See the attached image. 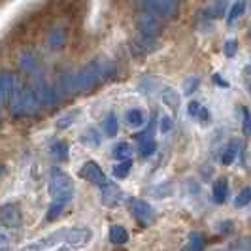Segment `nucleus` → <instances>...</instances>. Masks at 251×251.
Listing matches in <instances>:
<instances>
[{"mask_svg": "<svg viewBox=\"0 0 251 251\" xmlns=\"http://www.w3.org/2000/svg\"><path fill=\"white\" fill-rule=\"evenodd\" d=\"M0 251H12V250H8V248H0Z\"/></svg>", "mask_w": 251, "mask_h": 251, "instance_id": "obj_40", "label": "nucleus"}, {"mask_svg": "<svg viewBox=\"0 0 251 251\" xmlns=\"http://www.w3.org/2000/svg\"><path fill=\"white\" fill-rule=\"evenodd\" d=\"M66 228H59V230H55L48 236L32 242V244H26L21 251H53L61 246H66Z\"/></svg>", "mask_w": 251, "mask_h": 251, "instance_id": "obj_5", "label": "nucleus"}, {"mask_svg": "<svg viewBox=\"0 0 251 251\" xmlns=\"http://www.w3.org/2000/svg\"><path fill=\"white\" fill-rule=\"evenodd\" d=\"M204 250V238L199 232H195L189 240V251H202Z\"/></svg>", "mask_w": 251, "mask_h": 251, "instance_id": "obj_27", "label": "nucleus"}, {"mask_svg": "<svg viewBox=\"0 0 251 251\" xmlns=\"http://www.w3.org/2000/svg\"><path fill=\"white\" fill-rule=\"evenodd\" d=\"M136 28L140 34L150 38H157L164 28V23L161 17L153 15V13H140L136 19Z\"/></svg>", "mask_w": 251, "mask_h": 251, "instance_id": "obj_6", "label": "nucleus"}, {"mask_svg": "<svg viewBox=\"0 0 251 251\" xmlns=\"http://www.w3.org/2000/svg\"><path fill=\"white\" fill-rule=\"evenodd\" d=\"M199 83H201V79L199 77H187L185 79V83H183V91H185V95H193L197 87H199Z\"/></svg>", "mask_w": 251, "mask_h": 251, "instance_id": "obj_31", "label": "nucleus"}, {"mask_svg": "<svg viewBox=\"0 0 251 251\" xmlns=\"http://www.w3.org/2000/svg\"><path fill=\"white\" fill-rule=\"evenodd\" d=\"M115 74V64L110 61H93L72 75V93H83L93 89L99 81Z\"/></svg>", "mask_w": 251, "mask_h": 251, "instance_id": "obj_1", "label": "nucleus"}, {"mask_svg": "<svg viewBox=\"0 0 251 251\" xmlns=\"http://www.w3.org/2000/svg\"><path fill=\"white\" fill-rule=\"evenodd\" d=\"M199 117H201V121H208V119H210V112H208V108H204V106H202Z\"/></svg>", "mask_w": 251, "mask_h": 251, "instance_id": "obj_35", "label": "nucleus"}, {"mask_svg": "<svg viewBox=\"0 0 251 251\" xmlns=\"http://www.w3.org/2000/svg\"><path fill=\"white\" fill-rule=\"evenodd\" d=\"M130 155H132V148L126 144V142H121V144H117L115 148H113V157L117 159V161H130Z\"/></svg>", "mask_w": 251, "mask_h": 251, "instance_id": "obj_21", "label": "nucleus"}, {"mask_svg": "<svg viewBox=\"0 0 251 251\" xmlns=\"http://www.w3.org/2000/svg\"><path fill=\"white\" fill-rule=\"evenodd\" d=\"M202 110V106L199 104L197 100H193V102H189V106H187V113L191 115V117H199V113H201Z\"/></svg>", "mask_w": 251, "mask_h": 251, "instance_id": "obj_33", "label": "nucleus"}, {"mask_svg": "<svg viewBox=\"0 0 251 251\" xmlns=\"http://www.w3.org/2000/svg\"><path fill=\"white\" fill-rule=\"evenodd\" d=\"M250 202H251V187L242 189L238 193V197L234 199V204H236V206H246V204H250Z\"/></svg>", "mask_w": 251, "mask_h": 251, "instance_id": "obj_29", "label": "nucleus"}, {"mask_svg": "<svg viewBox=\"0 0 251 251\" xmlns=\"http://www.w3.org/2000/svg\"><path fill=\"white\" fill-rule=\"evenodd\" d=\"M121 201V189L115 183H106L102 187V202L104 206H117Z\"/></svg>", "mask_w": 251, "mask_h": 251, "instance_id": "obj_13", "label": "nucleus"}, {"mask_svg": "<svg viewBox=\"0 0 251 251\" xmlns=\"http://www.w3.org/2000/svg\"><path fill=\"white\" fill-rule=\"evenodd\" d=\"M6 244H8V236L4 232H0V248H4Z\"/></svg>", "mask_w": 251, "mask_h": 251, "instance_id": "obj_37", "label": "nucleus"}, {"mask_svg": "<svg viewBox=\"0 0 251 251\" xmlns=\"http://www.w3.org/2000/svg\"><path fill=\"white\" fill-rule=\"evenodd\" d=\"M236 153H238V144H234V142H230L228 146H226L225 153H223V164H232L234 163V159H236Z\"/></svg>", "mask_w": 251, "mask_h": 251, "instance_id": "obj_26", "label": "nucleus"}, {"mask_svg": "<svg viewBox=\"0 0 251 251\" xmlns=\"http://www.w3.org/2000/svg\"><path fill=\"white\" fill-rule=\"evenodd\" d=\"M108 238H110V242H112L113 246H123V244L128 242V232H126L125 226L113 225L108 230Z\"/></svg>", "mask_w": 251, "mask_h": 251, "instance_id": "obj_15", "label": "nucleus"}, {"mask_svg": "<svg viewBox=\"0 0 251 251\" xmlns=\"http://www.w3.org/2000/svg\"><path fill=\"white\" fill-rule=\"evenodd\" d=\"M136 6L144 13H153L157 17H172L177 13V0H136Z\"/></svg>", "mask_w": 251, "mask_h": 251, "instance_id": "obj_4", "label": "nucleus"}, {"mask_svg": "<svg viewBox=\"0 0 251 251\" xmlns=\"http://www.w3.org/2000/svg\"><path fill=\"white\" fill-rule=\"evenodd\" d=\"M40 106H42V102H40V95H38L36 89L25 87L15 93L12 102V113L15 117L17 115H26V113H34Z\"/></svg>", "mask_w": 251, "mask_h": 251, "instance_id": "obj_3", "label": "nucleus"}, {"mask_svg": "<svg viewBox=\"0 0 251 251\" xmlns=\"http://www.w3.org/2000/svg\"><path fill=\"white\" fill-rule=\"evenodd\" d=\"M125 121H126V125L132 126V128L144 126V123H146V113L142 112L140 108H130V110L125 113Z\"/></svg>", "mask_w": 251, "mask_h": 251, "instance_id": "obj_16", "label": "nucleus"}, {"mask_svg": "<svg viewBox=\"0 0 251 251\" xmlns=\"http://www.w3.org/2000/svg\"><path fill=\"white\" fill-rule=\"evenodd\" d=\"M38 64V59L36 55H34V51H25L23 55H21V66L25 68V70H34Z\"/></svg>", "mask_w": 251, "mask_h": 251, "instance_id": "obj_25", "label": "nucleus"}, {"mask_svg": "<svg viewBox=\"0 0 251 251\" xmlns=\"http://www.w3.org/2000/svg\"><path fill=\"white\" fill-rule=\"evenodd\" d=\"M4 174H6V168H4V166H2V164H0V179H2V177H4Z\"/></svg>", "mask_w": 251, "mask_h": 251, "instance_id": "obj_39", "label": "nucleus"}, {"mask_svg": "<svg viewBox=\"0 0 251 251\" xmlns=\"http://www.w3.org/2000/svg\"><path fill=\"white\" fill-rule=\"evenodd\" d=\"M225 4H226V0H219V2H215L214 6H210V8L206 10V15H210V17H219L221 13L225 12Z\"/></svg>", "mask_w": 251, "mask_h": 251, "instance_id": "obj_28", "label": "nucleus"}, {"mask_svg": "<svg viewBox=\"0 0 251 251\" xmlns=\"http://www.w3.org/2000/svg\"><path fill=\"white\" fill-rule=\"evenodd\" d=\"M226 193H228V183H226L225 177L217 179L214 183V201L217 204H223L226 201Z\"/></svg>", "mask_w": 251, "mask_h": 251, "instance_id": "obj_17", "label": "nucleus"}, {"mask_svg": "<svg viewBox=\"0 0 251 251\" xmlns=\"http://www.w3.org/2000/svg\"><path fill=\"white\" fill-rule=\"evenodd\" d=\"M214 83H215V85H221V87H226V85H228L226 81H223V77H221L219 74L214 75Z\"/></svg>", "mask_w": 251, "mask_h": 251, "instance_id": "obj_36", "label": "nucleus"}, {"mask_svg": "<svg viewBox=\"0 0 251 251\" xmlns=\"http://www.w3.org/2000/svg\"><path fill=\"white\" fill-rule=\"evenodd\" d=\"M250 34H251V30H250Z\"/></svg>", "mask_w": 251, "mask_h": 251, "instance_id": "obj_41", "label": "nucleus"}, {"mask_svg": "<svg viewBox=\"0 0 251 251\" xmlns=\"http://www.w3.org/2000/svg\"><path fill=\"white\" fill-rule=\"evenodd\" d=\"M223 53H225V57H234L238 53V42L236 40H226L225 46H223Z\"/></svg>", "mask_w": 251, "mask_h": 251, "instance_id": "obj_30", "label": "nucleus"}, {"mask_svg": "<svg viewBox=\"0 0 251 251\" xmlns=\"http://www.w3.org/2000/svg\"><path fill=\"white\" fill-rule=\"evenodd\" d=\"M242 110V117H244V134H248L250 136L251 134V115H250V110L248 108H240Z\"/></svg>", "mask_w": 251, "mask_h": 251, "instance_id": "obj_32", "label": "nucleus"}, {"mask_svg": "<svg viewBox=\"0 0 251 251\" xmlns=\"http://www.w3.org/2000/svg\"><path fill=\"white\" fill-rule=\"evenodd\" d=\"M102 128H104L106 136H110V138H113V136L117 134L119 125H117V117H115V113H108V115L104 117V121H102Z\"/></svg>", "mask_w": 251, "mask_h": 251, "instance_id": "obj_18", "label": "nucleus"}, {"mask_svg": "<svg viewBox=\"0 0 251 251\" xmlns=\"http://www.w3.org/2000/svg\"><path fill=\"white\" fill-rule=\"evenodd\" d=\"M246 6H248V2H246V0H236V2L232 4L230 12H228V19H226V23H228V25H232L238 17H242L244 12H246Z\"/></svg>", "mask_w": 251, "mask_h": 251, "instance_id": "obj_19", "label": "nucleus"}, {"mask_svg": "<svg viewBox=\"0 0 251 251\" xmlns=\"http://www.w3.org/2000/svg\"><path fill=\"white\" fill-rule=\"evenodd\" d=\"M155 150H157V144H155V140H144V142H140V148H138V153L140 157H151L153 153H155Z\"/></svg>", "mask_w": 251, "mask_h": 251, "instance_id": "obj_23", "label": "nucleus"}, {"mask_svg": "<svg viewBox=\"0 0 251 251\" xmlns=\"http://www.w3.org/2000/svg\"><path fill=\"white\" fill-rule=\"evenodd\" d=\"M79 176L83 177L85 181H89V183H93V185H99V187H104L108 183L104 170L95 161H87V163L83 164L79 168Z\"/></svg>", "mask_w": 251, "mask_h": 251, "instance_id": "obj_9", "label": "nucleus"}, {"mask_svg": "<svg viewBox=\"0 0 251 251\" xmlns=\"http://www.w3.org/2000/svg\"><path fill=\"white\" fill-rule=\"evenodd\" d=\"M157 48V42L155 38L144 36V34H138V38L132 42V53L134 55H144V53H151Z\"/></svg>", "mask_w": 251, "mask_h": 251, "instance_id": "obj_12", "label": "nucleus"}, {"mask_svg": "<svg viewBox=\"0 0 251 251\" xmlns=\"http://www.w3.org/2000/svg\"><path fill=\"white\" fill-rule=\"evenodd\" d=\"M130 212L134 215V219L138 223H142V225H151L155 221V212H153V208L146 201L132 199L130 201Z\"/></svg>", "mask_w": 251, "mask_h": 251, "instance_id": "obj_10", "label": "nucleus"}, {"mask_svg": "<svg viewBox=\"0 0 251 251\" xmlns=\"http://www.w3.org/2000/svg\"><path fill=\"white\" fill-rule=\"evenodd\" d=\"M21 219H23V214H21V208L19 204L15 202H6L0 206V225L6 226V228H17L21 225Z\"/></svg>", "mask_w": 251, "mask_h": 251, "instance_id": "obj_8", "label": "nucleus"}, {"mask_svg": "<svg viewBox=\"0 0 251 251\" xmlns=\"http://www.w3.org/2000/svg\"><path fill=\"white\" fill-rule=\"evenodd\" d=\"M170 128H172V119H170V117H163V119H161V130H163V132H168Z\"/></svg>", "mask_w": 251, "mask_h": 251, "instance_id": "obj_34", "label": "nucleus"}, {"mask_svg": "<svg viewBox=\"0 0 251 251\" xmlns=\"http://www.w3.org/2000/svg\"><path fill=\"white\" fill-rule=\"evenodd\" d=\"M244 74H246V75H250V77H251V63H248V66L244 68Z\"/></svg>", "mask_w": 251, "mask_h": 251, "instance_id": "obj_38", "label": "nucleus"}, {"mask_svg": "<svg viewBox=\"0 0 251 251\" xmlns=\"http://www.w3.org/2000/svg\"><path fill=\"white\" fill-rule=\"evenodd\" d=\"M130 168H132V161H123V163H117L113 166V176L123 179L130 174Z\"/></svg>", "mask_w": 251, "mask_h": 251, "instance_id": "obj_24", "label": "nucleus"}, {"mask_svg": "<svg viewBox=\"0 0 251 251\" xmlns=\"http://www.w3.org/2000/svg\"><path fill=\"white\" fill-rule=\"evenodd\" d=\"M93 238V232L89 226H68L66 228V246L72 250H81L85 248Z\"/></svg>", "mask_w": 251, "mask_h": 251, "instance_id": "obj_7", "label": "nucleus"}, {"mask_svg": "<svg viewBox=\"0 0 251 251\" xmlns=\"http://www.w3.org/2000/svg\"><path fill=\"white\" fill-rule=\"evenodd\" d=\"M66 40H68V30L64 26H53L48 34V46L51 50H61L64 48Z\"/></svg>", "mask_w": 251, "mask_h": 251, "instance_id": "obj_11", "label": "nucleus"}, {"mask_svg": "<svg viewBox=\"0 0 251 251\" xmlns=\"http://www.w3.org/2000/svg\"><path fill=\"white\" fill-rule=\"evenodd\" d=\"M50 197L53 204L66 206L74 197V181L63 170H53L50 177Z\"/></svg>", "mask_w": 251, "mask_h": 251, "instance_id": "obj_2", "label": "nucleus"}, {"mask_svg": "<svg viewBox=\"0 0 251 251\" xmlns=\"http://www.w3.org/2000/svg\"><path fill=\"white\" fill-rule=\"evenodd\" d=\"M13 89H15V77L12 74L0 75V106L12 97Z\"/></svg>", "mask_w": 251, "mask_h": 251, "instance_id": "obj_14", "label": "nucleus"}, {"mask_svg": "<svg viewBox=\"0 0 251 251\" xmlns=\"http://www.w3.org/2000/svg\"><path fill=\"white\" fill-rule=\"evenodd\" d=\"M51 155L57 161H66V157H68V144L66 142H55L51 146Z\"/></svg>", "mask_w": 251, "mask_h": 251, "instance_id": "obj_22", "label": "nucleus"}, {"mask_svg": "<svg viewBox=\"0 0 251 251\" xmlns=\"http://www.w3.org/2000/svg\"><path fill=\"white\" fill-rule=\"evenodd\" d=\"M163 102L170 110H177L179 108V95L170 87L163 89Z\"/></svg>", "mask_w": 251, "mask_h": 251, "instance_id": "obj_20", "label": "nucleus"}]
</instances>
